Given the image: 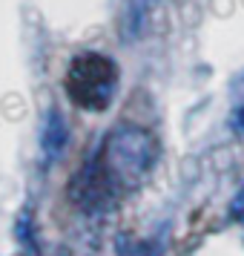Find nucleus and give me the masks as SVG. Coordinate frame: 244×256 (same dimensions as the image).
Listing matches in <instances>:
<instances>
[{"label": "nucleus", "instance_id": "1", "mask_svg": "<svg viewBox=\"0 0 244 256\" xmlns=\"http://www.w3.org/2000/svg\"><path fill=\"white\" fill-rule=\"evenodd\" d=\"M152 138L144 130L121 127L106 141V173L121 184H135L150 173Z\"/></svg>", "mask_w": 244, "mask_h": 256}, {"label": "nucleus", "instance_id": "2", "mask_svg": "<svg viewBox=\"0 0 244 256\" xmlns=\"http://www.w3.org/2000/svg\"><path fill=\"white\" fill-rule=\"evenodd\" d=\"M115 90V66L101 55H83L69 72V92L81 106H106Z\"/></svg>", "mask_w": 244, "mask_h": 256}]
</instances>
